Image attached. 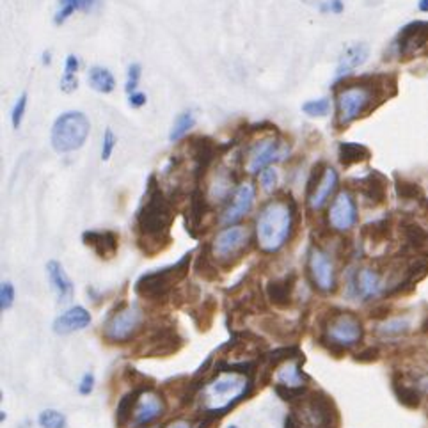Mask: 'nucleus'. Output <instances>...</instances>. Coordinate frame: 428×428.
Masks as SVG:
<instances>
[{
	"label": "nucleus",
	"mask_w": 428,
	"mask_h": 428,
	"mask_svg": "<svg viewBox=\"0 0 428 428\" xmlns=\"http://www.w3.org/2000/svg\"><path fill=\"white\" fill-rule=\"evenodd\" d=\"M26 109H27V93H23L22 97H20L18 100H16L15 107H13V111H11L13 128L18 130L20 126H22L23 116H26Z\"/></svg>",
	"instance_id": "40"
},
{
	"label": "nucleus",
	"mask_w": 428,
	"mask_h": 428,
	"mask_svg": "<svg viewBox=\"0 0 428 428\" xmlns=\"http://www.w3.org/2000/svg\"><path fill=\"white\" fill-rule=\"evenodd\" d=\"M84 246L89 247L101 260H111L116 256L119 247V236L114 231H86L82 233Z\"/></svg>",
	"instance_id": "19"
},
{
	"label": "nucleus",
	"mask_w": 428,
	"mask_h": 428,
	"mask_svg": "<svg viewBox=\"0 0 428 428\" xmlns=\"http://www.w3.org/2000/svg\"><path fill=\"white\" fill-rule=\"evenodd\" d=\"M91 320H93V318H91V313L86 309V307L73 306L55 318L54 324H52V329H54L55 334L66 336V334H72V332L82 331V329L89 327Z\"/></svg>",
	"instance_id": "18"
},
{
	"label": "nucleus",
	"mask_w": 428,
	"mask_h": 428,
	"mask_svg": "<svg viewBox=\"0 0 428 428\" xmlns=\"http://www.w3.org/2000/svg\"><path fill=\"white\" fill-rule=\"evenodd\" d=\"M339 183L338 172L332 168H324L320 172H317L314 168L313 175H311L309 183H307V204L313 212L322 210L325 204L331 201L332 194L336 192Z\"/></svg>",
	"instance_id": "11"
},
{
	"label": "nucleus",
	"mask_w": 428,
	"mask_h": 428,
	"mask_svg": "<svg viewBox=\"0 0 428 428\" xmlns=\"http://www.w3.org/2000/svg\"><path fill=\"white\" fill-rule=\"evenodd\" d=\"M375 91L368 84H349L336 93V123L346 126L371 109Z\"/></svg>",
	"instance_id": "6"
},
{
	"label": "nucleus",
	"mask_w": 428,
	"mask_h": 428,
	"mask_svg": "<svg viewBox=\"0 0 428 428\" xmlns=\"http://www.w3.org/2000/svg\"><path fill=\"white\" fill-rule=\"evenodd\" d=\"M253 382L242 371L221 370L214 380L208 382L201 391V403L204 412L212 416L226 414L249 395Z\"/></svg>",
	"instance_id": "3"
},
{
	"label": "nucleus",
	"mask_w": 428,
	"mask_h": 428,
	"mask_svg": "<svg viewBox=\"0 0 428 428\" xmlns=\"http://www.w3.org/2000/svg\"><path fill=\"white\" fill-rule=\"evenodd\" d=\"M164 398L158 393L151 391V389H144L139 395V398H137L132 421L136 427H144V424H150L155 419H158L164 414Z\"/></svg>",
	"instance_id": "17"
},
{
	"label": "nucleus",
	"mask_w": 428,
	"mask_h": 428,
	"mask_svg": "<svg viewBox=\"0 0 428 428\" xmlns=\"http://www.w3.org/2000/svg\"><path fill=\"white\" fill-rule=\"evenodd\" d=\"M285 150L281 148V143L274 137H265L258 141L249 150L247 157V172L249 175H260L263 169L270 168V164L281 160Z\"/></svg>",
	"instance_id": "15"
},
{
	"label": "nucleus",
	"mask_w": 428,
	"mask_h": 428,
	"mask_svg": "<svg viewBox=\"0 0 428 428\" xmlns=\"http://www.w3.org/2000/svg\"><path fill=\"white\" fill-rule=\"evenodd\" d=\"M79 68H80L79 57L73 54H70L68 57H66V62H65V73L66 75H77Z\"/></svg>",
	"instance_id": "46"
},
{
	"label": "nucleus",
	"mask_w": 428,
	"mask_h": 428,
	"mask_svg": "<svg viewBox=\"0 0 428 428\" xmlns=\"http://www.w3.org/2000/svg\"><path fill=\"white\" fill-rule=\"evenodd\" d=\"M254 199H256V189H254L253 183H242V185L236 187L231 196V203L222 212L221 224L233 226L242 221L253 208Z\"/></svg>",
	"instance_id": "16"
},
{
	"label": "nucleus",
	"mask_w": 428,
	"mask_h": 428,
	"mask_svg": "<svg viewBox=\"0 0 428 428\" xmlns=\"http://www.w3.org/2000/svg\"><path fill=\"white\" fill-rule=\"evenodd\" d=\"M329 111H331L329 98H318V100H309L302 104V112L311 118H324L329 114Z\"/></svg>",
	"instance_id": "36"
},
{
	"label": "nucleus",
	"mask_w": 428,
	"mask_h": 428,
	"mask_svg": "<svg viewBox=\"0 0 428 428\" xmlns=\"http://www.w3.org/2000/svg\"><path fill=\"white\" fill-rule=\"evenodd\" d=\"M94 385H97V378H94V373L87 371V373L82 375L79 382V393L82 396H89L91 393L94 391Z\"/></svg>",
	"instance_id": "43"
},
{
	"label": "nucleus",
	"mask_w": 428,
	"mask_h": 428,
	"mask_svg": "<svg viewBox=\"0 0 428 428\" xmlns=\"http://www.w3.org/2000/svg\"><path fill=\"white\" fill-rule=\"evenodd\" d=\"M428 41V22H414L403 27L393 47L400 59H412Z\"/></svg>",
	"instance_id": "14"
},
{
	"label": "nucleus",
	"mask_w": 428,
	"mask_h": 428,
	"mask_svg": "<svg viewBox=\"0 0 428 428\" xmlns=\"http://www.w3.org/2000/svg\"><path fill=\"white\" fill-rule=\"evenodd\" d=\"M251 242V231L243 226H226L215 235L210 246V256L221 265H231L240 260Z\"/></svg>",
	"instance_id": "9"
},
{
	"label": "nucleus",
	"mask_w": 428,
	"mask_h": 428,
	"mask_svg": "<svg viewBox=\"0 0 428 428\" xmlns=\"http://www.w3.org/2000/svg\"><path fill=\"white\" fill-rule=\"evenodd\" d=\"M180 341V338L176 336L175 331L171 329H160V331L155 332L150 338V343L144 349V356L150 353V356H164V353L176 352V343Z\"/></svg>",
	"instance_id": "24"
},
{
	"label": "nucleus",
	"mask_w": 428,
	"mask_h": 428,
	"mask_svg": "<svg viewBox=\"0 0 428 428\" xmlns=\"http://www.w3.org/2000/svg\"><path fill=\"white\" fill-rule=\"evenodd\" d=\"M368 55H370V48H368L366 43L350 45V47L343 52L341 57H339L338 72H336L338 79L350 75L353 70L363 66L364 62L368 61Z\"/></svg>",
	"instance_id": "22"
},
{
	"label": "nucleus",
	"mask_w": 428,
	"mask_h": 428,
	"mask_svg": "<svg viewBox=\"0 0 428 428\" xmlns=\"http://www.w3.org/2000/svg\"><path fill=\"white\" fill-rule=\"evenodd\" d=\"M278 182H279V175L275 169L267 168L260 172V185L261 189L267 190V192H272V190L278 187Z\"/></svg>",
	"instance_id": "41"
},
{
	"label": "nucleus",
	"mask_w": 428,
	"mask_h": 428,
	"mask_svg": "<svg viewBox=\"0 0 428 428\" xmlns=\"http://www.w3.org/2000/svg\"><path fill=\"white\" fill-rule=\"evenodd\" d=\"M293 288H295V274L285 275L275 279L267 285V297L275 307H288L293 299Z\"/></svg>",
	"instance_id": "21"
},
{
	"label": "nucleus",
	"mask_w": 428,
	"mask_h": 428,
	"mask_svg": "<svg viewBox=\"0 0 428 428\" xmlns=\"http://www.w3.org/2000/svg\"><path fill=\"white\" fill-rule=\"evenodd\" d=\"M361 194L370 204L377 207L385 201V180L377 172H371L364 180H361Z\"/></svg>",
	"instance_id": "25"
},
{
	"label": "nucleus",
	"mask_w": 428,
	"mask_h": 428,
	"mask_svg": "<svg viewBox=\"0 0 428 428\" xmlns=\"http://www.w3.org/2000/svg\"><path fill=\"white\" fill-rule=\"evenodd\" d=\"M325 9H329V11L334 13V15H339V13L343 11V2L341 0H329V4Z\"/></svg>",
	"instance_id": "48"
},
{
	"label": "nucleus",
	"mask_w": 428,
	"mask_h": 428,
	"mask_svg": "<svg viewBox=\"0 0 428 428\" xmlns=\"http://www.w3.org/2000/svg\"><path fill=\"white\" fill-rule=\"evenodd\" d=\"M146 101H148V98H146V94L144 93H132L128 97V105L132 109H141V107H144V105H146Z\"/></svg>",
	"instance_id": "47"
},
{
	"label": "nucleus",
	"mask_w": 428,
	"mask_h": 428,
	"mask_svg": "<svg viewBox=\"0 0 428 428\" xmlns=\"http://www.w3.org/2000/svg\"><path fill=\"white\" fill-rule=\"evenodd\" d=\"M169 428H192L187 421H176V423L169 424Z\"/></svg>",
	"instance_id": "49"
},
{
	"label": "nucleus",
	"mask_w": 428,
	"mask_h": 428,
	"mask_svg": "<svg viewBox=\"0 0 428 428\" xmlns=\"http://www.w3.org/2000/svg\"><path fill=\"white\" fill-rule=\"evenodd\" d=\"M346 292L350 297H357L363 300L377 299V297L388 293V282L384 275L371 267L350 270L346 278Z\"/></svg>",
	"instance_id": "10"
},
{
	"label": "nucleus",
	"mask_w": 428,
	"mask_h": 428,
	"mask_svg": "<svg viewBox=\"0 0 428 428\" xmlns=\"http://www.w3.org/2000/svg\"><path fill=\"white\" fill-rule=\"evenodd\" d=\"M143 324L144 313L139 304H126L107 318L104 325V336L111 343L132 341L143 329Z\"/></svg>",
	"instance_id": "8"
},
{
	"label": "nucleus",
	"mask_w": 428,
	"mask_h": 428,
	"mask_svg": "<svg viewBox=\"0 0 428 428\" xmlns=\"http://www.w3.org/2000/svg\"><path fill=\"white\" fill-rule=\"evenodd\" d=\"M194 125H196V118H194L192 111L182 112V114L175 119V125H172L171 133H169V141H171V143L182 141L183 137L194 128Z\"/></svg>",
	"instance_id": "34"
},
{
	"label": "nucleus",
	"mask_w": 428,
	"mask_h": 428,
	"mask_svg": "<svg viewBox=\"0 0 428 428\" xmlns=\"http://www.w3.org/2000/svg\"><path fill=\"white\" fill-rule=\"evenodd\" d=\"M327 222L334 231L345 233L352 229L357 222V207L352 194L349 190H341L338 196L332 199L329 207Z\"/></svg>",
	"instance_id": "13"
},
{
	"label": "nucleus",
	"mask_w": 428,
	"mask_h": 428,
	"mask_svg": "<svg viewBox=\"0 0 428 428\" xmlns=\"http://www.w3.org/2000/svg\"><path fill=\"white\" fill-rule=\"evenodd\" d=\"M175 207L162 192L155 176H151L143 204L137 212V231H139L141 242L148 243V253H151V246H155V251L162 249L158 242L168 243L169 229L175 221Z\"/></svg>",
	"instance_id": "1"
},
{
	"label": "nucleus",
	"mask_w": 428,
	"mask_h": 428,
	"mask_svg": "<svg viewBox=\"0 0 428 428\" xmlns=\"http://www.w3.org/2000/svg\"><path fill=\"white\" fill-rule=\"evenodd\" d=\"M393 391H395L396 398H398V402L402 403V405L409 407V409H416V407H419L421 391L417 385H410L407 384V382H403L402 378L396 380V378L393 377Z\"/></svg>",
	"instance_id": "29"
},
{
	"label": "nucleus",
	"mask_w": 428,
	"mask_h": 428,
	"mask_svg": "<svg viewBox=\"0 0 428 428\" xmlns=\"http://www.w3.org/2000/svg\"><path fill=\"white\" fill-rule=\"evenodd\" d=\"M94 4L97 0H59V8L54 16L55 26H62L77 11H89L94 8Z\"/></svg>",
	"instance_id": "27"
},
{
	"label": "nucleus",
	"mask_w": 428,
	"mask_h": 428,
	"mask_svg": "<svg viewBox=\"0 0 428 428\" xmlns=\"http://www.w3.org/2000/svg\"><path fill=\"white\" fill-rule=\"evenodd\" d=\"M45 270H47V278L48 282H50L52 292L55 293L59 302H68L73 297V293H75V285L68 278L62 263H59L57 260H50L47 263V267H45Z\"/></svg>",
	"instance_id": "20"
},
{
	"label": "nucleus",
	"mask_w": 428,
	"mask_h": 428,
	"mask_svg": "<svg viewBox=\"0 0 428 428\" xmlns=\"http://www.w3.org/2000/svg\"><path fill=\"white\" fill-rule=\"evenodd\" d=\"M378 359V349H373V346H368L364 349L363 352L356 353V361L359 363H373V361Z\"/></svg>",
	"instance_id": "44"
},
{
	"label": "nucleus",
	"mask_w": 428,
	"mask_h": 428,
	"mask_svg": "<svg viewBox=\"0 0 428 428\" xmlns=\"http://www.w3.org/2000/svg\"><path fill=\"white\" fill-rule=\"evenodd\" d=\"M363 338V325L352 311H339L331 317L325 325L322 341H329V350H345L357 345Z\"/></svg>",
	"instance_id": "7"
},
{
	"label": "nucleus",
	"mask_w": 428,
	"mask_h": 428,
	"mask_svg": "<svg viewBox=\"0 0 428 428\" xmlns=\"http://www.w3.org/2000/svg\"><path fill=\"white\" fill-rule=\"evenodd\" d=\"M190 155H192L194 160V171L197 176L204 175L210 164L215 158V146L210 139L203 137V139H194L190 143Z\"/></svg>",
	"instance_id": "23"
},
{
	"label": "nucleus",
	"mask_w": 428,
	"mask_h": 428,
	"mask_svg": "<svg viewBox=\"0 0 428 428\" xmlns=\"http://www.w3.org/2000/svg\"><path fill=\"white\" fill-rule=\"evenodd\" d=\"M307 268H309L311 281H313V285L317 286L320 292H334L336 268L331 256H329L325 251L313 247V249L309 251V258H307Z\"/></svg>",
	"instance_id": "12"
},
{
	"label": "nucleus",
	"mask_w": 428,
	"mask_h": 428,
	"mask_svg": "<svg viewBox=\"0 0 428 428\" xmlns=\"http://www.w3.org/2000/svg\"><path fill=\"white\" fill-rule=\"evenodd\" d=\"M91 132V121L84 112L68 111L55 119L52 126L50 143L55 153L66 155L79 151L86 144Z\"/></svg>",
	"instance_id": "4"
},
{
	"label": "nucleus",
	"mask_w": 428,
	"mask_h": 428,
	"mask_svg": "<svg viewBox=\"0 0 428 428\" xmlns=\"http://www.w3.org/2000/svg\"><path fill=\"white\" fill-rule=\"evenodd\" d=\"M300 2H304V4H307V6H314V4H318L320 0H300Z\"/></svg>",
	"instance_id": "52"
},
{
	"label": "nucleus",
	"mask_w": 428,
	"mask_h": 428,
	"mask_svg": "<svg viewBox=\"0 0 428 428\" xmlns=\"http://www.w3.org/2000/svg\"><path fill=\"white\" fill-rule=\"evenodd\" d=\"M116 144H118V137H116V133L111 128H107L104 132V137H101V160H111L112 153L116 150Z\"/></svg>",
	"instance_id": "38"
},
{
	"label": "nucleus",
	"mask_w": 428,
	"mask_h": 428,
	"mask_svg": "<svg viewBox=\"0 0 428 428\" xmlns=\"http://www.w3.org/2000/svg\"><path fill=\"white\" fill-rule=\"evenodd\" d=\"M38 423L41 428H66L68 421H66L65 414L59 412V410L45 409L38 416Z\"/></svg>",
	"instance_id": "35"
},
{
	"label": "nucleus",
	"mask_w": 428,
	"mask_h": 428,
	"mask_svg": "<svg viewBox=\"0 0 428 428\" xmlns=\"http://www.w3.org/2000/svg\"><path fill=\"white\" fill-rule=\"evenodd\" d=\"M228 428H238V427H236V424H229Z\"/></svg>",
	"instance_id": "53"
},
{
	"label": "nucleus",
	"mask_w": 428,
	"mask_h": 428,
	"mask_svg": "<svg viewBox=\"0 0 428 428\" xmlns=\"http://www.w3.org/2000/svg\"><path fill=\"white\" fill-rule=\"evenodd\" d=\"M203 215H204V196H203V192L197 189L196 192L192 194L190 207H189V210H187V229H189L192 235H196L194 229L199 228L201 221H203Z\"/></svg>",
	"instance_id": "32"
},
{
	"label": "nucleus",
	"mask_w": 428,
	"mask_h": 428,
	"mask_svg": "<svg viewBox=\"0 0 428 428\" xmlns=\"http://www.w3.org/2000/svg\"><path fill=\"white\" fill-rule=\"evenodd\" d=\"M293 204L285 199H272L256 217V243L263 253L274 254L290 240L293 229Z\"/></svg>",
	"instance_id": "2"
},
{
	"label": "nucleus",
	"mask_w": 428,
	"mask_h": 428,
	"mask_svg": "<svg viewBox=\"0 0 428 428\" xmlns=\"http://www.w3.org/2000/svg\"><path fill=\"white\" fill-rule=\"evenodd\" d=\"M402 235L405 246L412 251H423L428 247V233L416 222H403Z\"/></svg>",
	"instance_id": "28"
},
{
	"label": "nucleus",
	"mask_w": 428,
	"mask_h": 428,
	"mask_svg": "<svg viewBox=\"0 0 428 428\" xmlns=\"http://www.w3.org/2000/svg\"><path fill=\"white\" fill-rule=\"evenodd\" d=\"M139 79H141V66L139 65H130L128 73H126V84H125L126 93H128V94L136 93L137 86H139Z\"/></svg>",
	"instance_id": "42"
},
{
	"label": "nucleus",
	"mask_w": 428,
	"mask_h": 428,
	"mask_svg": "<svg viewBox=\"0 0 428 428\" xmlns=\"http://www.w3.org/2000/svg\"><path fill=\"white\" fill-rule=\"evenodd\" d=\"M396 194H398V197H402L403 201H414L423 197V190H421V187L417 185V183L405 182V180L396 183Z\"/></svg>",
	"instance_id": "37"
},
{
	"label": "nucleus",
	"mask_w": 428,
	"mask_h": 428,
	"mask_svg": "<svg viewBox=\"0 0 428 428\" xmlns=\"http://www.w3.org/2000/svg\"><path fill=\"white\" fill-rule=\"evenodd\" d=\"M144 389H146L144 385L143 388L132 389V393H128V395H125L121 400H119L118 409H116V419H118L119 427H123V424H126L130 419H132L137 398H139V395L144 391Z\"/></svg>",
	"instance_id": "31"
},
{
	"label": "nucleus",
	"mask_w": 428,
	"mask_h": 428,
	"mask_svg": "<svg viewBox=\"0 0 428 428\" xmlns=\"http://www.w3.org/2000/svg\"><path fill=\"white\" fill-rule=\"evenodd\" d=\"M52 59H50V52H43V65H50Z\"/></svg>",
	"instance_id": "51"
},
{
	"label": "nucleus",
	"mask_w": 428,
	"mask_h": 428,
	"mask_svg": "<svg viewBox=\"0 0 428 428\" xmlns=\"http://www.w3.org/2000/svg\"><path fill=\"white\" fill-rule=\"evenodd\" d=\"M13 304H15V286H13V282L4 281L0 286V309H11Z\"/></svg>",
	"instance_id": "39"
},
{
	"label": "nucleus",
	"mask_w": 428,
	"mask_h": 428,
	"mask_svg": "<svg viewBox=\"0 0 428 428\" xmlns=\"http://www.w3.org/2000/svg\"><path fill=\"white\" fill-rule=\"evenodd\" d=\"M87 80H89L91 89H94L97 93H101V94L112 93L116 87L114 75L111 73V70L104 68V66H93V68L89 70V77H87Z\"/></svg>",
	"instance_id": "26"
},
{
	"label": "nucleus",
	"mask_w": 428,
	"mask_h": 428,
	"mask_svg": "<svg viewBox=\"0 0 428 428\" xmlns=\"http://www.w3.org/2000/svg\"><path fill=\"white\" fill-rule=\"evenodd\" d=\"M190 260H192V251L187 253L182 260L176 261V263L171 265V267H164V268H157V270L153 272H146V274H143L139 279H137L133 290H136L137 295L144 297V299H150V300L164 299V297H168L169 292L175 288L176 282L182 281V279L185 278L187 272H189Z\"/></svg>",
	"instance_id": "5"
},
{
	"label": "nucleus",
	"mask_w": 428,
	"mask_h": 428,
	"mask_svg": "<svg viewBox=\"0 0 428 428\" xmlns=\"http://www.w3.org/2000/svg\"><path fill=\"white\" fill-rule=\"evenodd\" d=\"M417 8H419V11L428 13V0H419V4H417Z\"/></svg>",
	"instance_id": "50"
},
{
	"label": "nucleus",
	"mask_w": 428,
	"mask_h": 428,
	"mask_svg": "<svg viewBox=\"0 0 428 428\" xmlns=\"http://www.w3.org/2000/svg\"><path fill=\"white\" fill-rule=\"evenodd\" d=\"M410 324L403 318H391V320H384L380 325L377 327V334L384 339H391V338H402L409 332Z\"/></svg>",
	"instance_id": "33"
},
{
	"label": "nucleus",
	"mask_w": 428,
	"mask_h": 428,
	"mask_svg": "<svg viewBox=\"0 0 428 428\" xmlns=\"http://www.w3.org/2000/svg\"><path fill=\"white\" fill-rule=\"evenodd\" d=\"M339 162H341L343 165H353V164H359V162H364L370 158V150H368L366 146H363V144H357V143H341L339 144Z\"/></svg>",
	"instance_id": "30"
},
{
	"label": "nucleus",
	"mask_w": 428,
	"mask_h": 428,
	"mask_svg": "<svg viewBox=\"0 0 428 428\" xmlns=\"http://www.w3.org/2000/svg\"><path fill=\"white\" fill-rule=\"evenodd\" d=\"M77 87H79V80H77V75H62L61 79V89L65 91V93H73V91H77Z\"/></svg>",
	"instance_id": "45"
}]
</instances>
